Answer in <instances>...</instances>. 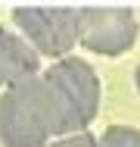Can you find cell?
I'll list each match as a JSON object with an SVG mask.
<instances>
[{"label": "cell", "instance_id": "cell-1", "mask_svg": "<svg viewBox=\"0 0 140 147\" xmlns=\"http://www.w3.org/2000/svg\"><path fill=\"white\" fill-rule=\"evenodd\" d=\"M78 131L81 128L65 100L44 75H31L0 94L3 147H47L53 138H69Z\"/></svg>", "mask_w": 140, "mask_h": 147}, {"label": "cell", "instance_id": "cell-2", "mask_svg": "<svg viewBox=\"0 0 140 147\" xmlns=\"http://www.w3.org/2000/svg\"><path fill=\"white\" fill-rule=\"evenodd\" d=\"M13 25L19 38L37 57L65 59L78 44V9L75 6H16Z\"/></svg>", "mask_w": 140, "mask_h": 147}, {"label": "cell", "instance_id": "cell-3", "mask_svg": "<svg viewBox=\"0 0 140 147\" xmlns=\"http://www.w3.org/2000/svg\"><path fill=\"white\" fill-rule=\"evenodd\" d=\"M137 41V16L131 6H81L78 44L97 57H121Z\"/></svg>", "mask_w": 140, "mask_h": 147}, {"label": "cell", "instance_id": "cell-4", "mask_svg": "<svg viewBox=\"0 0 140 147\" xmlns=\"http://www.w3.org/2000/svg\"><path fill=\"white\" fill-rule=\"evenodd\" d=\"M44 78L59 91V97L65 100L69 113L78 122V128L84 131L100 110V78L93 72V66L78 57H65L59 63H53L44 72Z\"/></svg>", "mask_w": 140, "mask_h": 147}, {"label": "cell", "instance_id": "cell-5", "mask_svg": "<svg viewBox=\"0 0 140 147\" xmlns=\"http://www.w3.org/2000/svg\"><path fill=\"white\" fill-rule=\"evenodd\" d=\"M41 57L19 38V31H9L0 25V88H13L37 75Z\"/></svg>", "mask_w": 140, "mask_h": 147}, {"label": "cell", "instance_id": "cell-6", "mask_svg": "<svg viewBox=\"0 0 140 147\" xmlns=\"http://www.w3.org/2000/svg\"><path fill=\"white\" fill-rule=\"evenodd\" d=\"M97 147H140V128H134V125H109L97 138Z\"/></svg>", "mask_w": 140, "mask_h": 147}, {"label": "cell", "instance_id": "cell-7", "mask_svg": "<svg viewBox=\"0 0 140 147\" xmlns=\"http://www.w3.org/2000/svg\"><path fill=\"white\" fill-rule=\"evenodd\" d=\"M47 147H97V138L87 135V131H78V135H69V138H56Z\"/></svg>", "mask_w": 140, "mask_h": 147}, {"label": "cell", "instance_id": "cell-8", "mask_svg": "<svg viewBox=\"0 0 140 147\" xmlns=\"http://www.w3.org/2000/svg\"><path fill=\"white\" fill-rule=\"evenodd\" d=\"M134 82H137V91H140V66H137V72H134Z\"/></svg>", "mask_w": 140, "mask_h": 147}]
</instances>
